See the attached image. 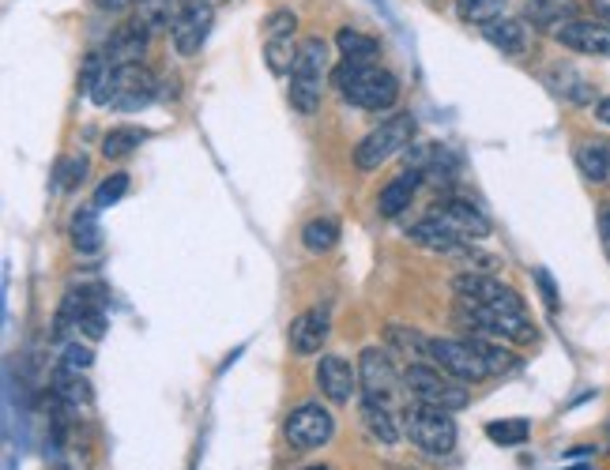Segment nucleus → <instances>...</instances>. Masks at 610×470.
Instances as JSON below:
<instances>
[{
    "label": "nucleus",
    "instance_id": "nucleus-19",
    "mask_svg": "<svg viewBox=\"0 0 610 470\" xmlns=\"http://www.w3.org/2000/svg\"><path fill=\"white\" fill-rule=\"evenodd\" d=\"M148 42H151V34L140 27V23H125V27H117L114 34H109V42H106V49H102V57H106V64L109 68H117V64H140V57H143V49H148Z\"/></svg>",
    "mask_w": 610,
    "mask_h": 470
},
{
    "label": "nucleus",
    "instance_id": "nucleus-41",
    "mask_svg": "<svg viewBox=\"0 0 610 470\" xmlns=\"http://www.w3.org/2000/svg\"><path fill=\"white\" fill-rule=\"evenodd\" d=\"M596 121L610 128V94H607V98L596 102Z\"/></svg>",
    "mask_w": 610,
    "mask_h": 470
},
{
    "label": "nucleus",
    "instance_id": "nucleus-30",
    "mask_svg": "<svg viewBox=\"0 0 610 470\" xmlns=\"http://www.w3.org/2000/svg\"><path fill=\"white\" fill-rule=\"evenodd\" d=\"M336 46H339V54H343V61H373V57L380 54V42L354 27H339Z\"/></svg>",
    "mask_w": 610,
    "mask_h": 470
},
{
    "label": "nucleus",
    "instance_id": "nucleus-13",
    "mask_svg": "<svg viewBox=\"0 0 610 470\" xmlns=\"http://www.w3.org/2000/svg\"><path fill=\"white\" fill-rule=\"evenodd\" d=\"M265 54H268V68L275 75H291V64H294V54H298V46H294V31H298V15L294 12H271L268 23H265Z\"/></svg>",
    "mask_w": 610,
    "mask_h": 470
},
{
    "label": "nucleus",
    "instance_id": "nucleus-32",
    "mask_svg": "<svg viewBox=\"0 0 610 470\" xmlns=\"http://www.w3.org/2000/svg\"><path fill=\"white\" fill-rule=\"evenodd\" d=\"M339 242V222L336 219H309L302 230V245L309 252H332Z\"/></svg>",
    "mask_w": 610,
    "mask_h": 470
},
{
    "label": "nucleus",
    "instance_id": "nucleus-33",
    "mask_svg": "<svg viewBox=\"0 0 610 470\" xmlns=\"http://www.w3.org/2000/svg\"><path fill=\"white\" fill-rule=\"evenodd\" d=\"M508 0H456V12H460L464 23H474V27H486L494 20H505Z\"/></svg>",
    "mask_w": 610,
    "mask_h": 470
},
{
    "label": "nucleus",
    "instance_id": "nucleus-14",
    "mask_svg": "<svg viewBox=\"0 0 610 470\" xmlns=\"http://www.w3.org/2000/svg\"><path fill=\"white\" fill-rule=\"evenodd\" d=\"M554 42L580 57H610V27L599 20H580L576 15V20L554 31Z\"/></svg>",
    "mask_w": 610,
    "mask_h": 470
},
{
    "label": "nucleus",
    "instance_id": "nucleus-12",
    "mask_svg": "<svg viewBox=\"0 0 610 470\" xmlns=\"http://www.w3.org/2000/svg\"><path fill=\"white\" fill-rule=\"evenodd\" d=\"M215 23V4L211 0H189L185 12L177 15V23L169 27V42L181 57L200 54V46L208 42V31Z\"/></svg>",
    "mask_w": 610,
    "mask_h": 470
},
{
    "label": "nucleus",
    "instance_id": "nucleus-1",
    "mask_svg": "<svg viewBox=\"0 0 610 470\" xmlns=\"http://www.w3.org/2000/svg\"><path fill=\"white\" fill-rule=\"evenodd\" d=\"M332 83L347 106L369 109V114H385L400 102V80L373 61H343L332 72Z\"/></svg>",
    "mask_w": 610,
    "mask_h": 470
},
{
    "label": "nucleus",
    "instance_id": "nucleus-24",
    "mask_svg": "<svg viewBox=\"0 0 610 470\" xmlns=\"http://www.w3.org/2000/svg\"><path fill=\"white\" fill-rule=\"evenodd\" d=\"M576 166L591 185H610V143L584 140L576 143Z\"/></svg>",
    "mask_w": 610,
    "mask_h": 470
},
{
    "label": "nucleus",
    "instance_id": "nucleus-6",
    "mask_svg": "<svg viewBox=\"0 0 610 470\" xmlns=\"http://www.w3.org/2000/svg\"><path fill=\"white\" fill-rule=\"evenodd\" d=\"M403 388L411 391V399H419V403H430V407H441V410H464L471 403V391L464 380H456V376L441 373L437 365H407L403 369Z\"/></svg>",
    "mask_w": 610,
    "mask_h": 470
},
{
    "label": "nucleus",
    "instance_id": "nucleus-31",
    "mask_svg": "<svg viewBox=\"0 0 610 470\" xmlns=\"http://www.w3.org/2000/svg\"><path fill=\"white\" fill-rule=\"evenodd\" d=\"M143 140H148V132H143V128H132V125L109 128V132L102 136V155H106V158H125V155H132V151H140Z\"/></svg>",
    "mask_w": 610,
    "mask_h": 470
},
{
    "label": "nucleus",
    "instance_id": "nucleus-3",
    "mask_svg": "<svg viewBox=\"0 0 610 470\" xmlns=\"http://www.w3.org/2000/svg\"><path fill=\"white\" fill-rule=\"evenodd\" d=\"M332 75V61H328V46L320 38H305L298 42V54H294L291 64V106L298 109L302 117H313L320 109V98H325V83Z\"/></svg>",
    "mask_w": 610,
    "mask_h": 470
},
{
    "label": "nucleus",
    "instance_id": "nucleus-34",
    "mask_svg": "<svg viewBox=\"0 0 610 470\" xmlns=\"http://www.w3.org/2000/svg\"><path fill=\"white\" fill-rule=\"evenodd\" d=\"M547 83H550V91L562 94V98H570V102H588L591 98V83L580 80L573 68H554V72H547Z\"/></svg>",
    "mask_w": 610,
    "mask_h": 470
},
{
    "label": "nucleus",
    "instance_id": "nucleus-9",
    "mask_svg": "<svg viewBox=\"0 0 610 470\" xmlns=\"http://www.w3.org/2000/svg\"><path fill=\"white\" fill-rule=\"evenodd\" d=\"M400 369H396L392 354L380 346L362 350L359 357V384H362V399H373V403H392V396L400 391Z\"/></svg>",
    "mask_w": 610,
    "mask_h": 470
},
{
    "label": "nucleus",
    "instance_id": "nucleus-25",
    "mask_svg": "<svg viewBox=\"0 0 610 470\" xmlns=\"http://www.w3.org/2000/svg\"><path fill=\"white\" fill-rule=\"evenodd\" d=\"M388 346H392L407 365H419V362L430 365V339L422 336L419 328H400V324H392V328H388Z\"/></svg>",
    "mask_w": 610,
    "mask_h": 470
},
{
    "label": "nucleus",
    "instance_id": "nucleus-11",
    "mask_svg": "<svg viewBox=\"0 0 610 470\" xmlns=\"http://www.w3.org/2000/svg\"><path fill=\"white\" fill-rule=\"evenodd\" d=\"M283 433H286V440H291V448L313 451V448H320V444L332 440L336 418L328 414L320 403H302L298 410H291V414H286Z\"/></svg>",
    "mask_w": 610,
    "mask_h": 470
},
{
    "label": "nucleus",
    "instance_id": "nucleus-44",
    "mask_svg": "<svg viewBox=\"0 0 610 470\" xmlns=\"http://www.w3.org/2000/svg\"><path fill=\"white\" fill-rule=\"evenodd\" d=\"M54 470H68V467H54Z\"/></svg>",
    "mask_w": 610,
    "mask_h": 470
},
{
    "label": "nucleus",
    "instance_id": "nucleus-43",
    "mask_svg": "<svg viewBox=\"0 0 610 470\" xmlns=\"http://www.w3.org/2000/svg\"><path fill=\"white\" fill-rule=\"evenodd\" d=\"M305 470H328V467H305Z\"/></svg>",
    "mask_w": 610,
    "mask_h": 470
},
{
    "label": "nucleus",
    "instance_id": "nucleus-10",
    "mask_svg": "<svg viewBox=\"0 0 610 470\" xmlns=\"http://www.w3.org/2000/svg\"><path fill=\"white\" fill-rule=\"evenodd\" d=\"M453 290H456V297H460V302L502 305V309H520L524 313V297L516 294L513 286H505L497 275H490V271H456Z\"/></svg>",
    "mask_w": 610,
    "mask_h": 470
},
{
    "label": "nucleus",
    "instance_id": "nucleus-2",
    "mask_svg": "<svg viewBox=\"0 0 610 470\" xmlns=\"http://www.w3.org/2000/svg\"><path fill=\"white\" fill-rule=\"evenodd\" d=\"M155 91H159V80L143 64H117V68L106 64V72H102V80L95 83V91L87 98L102 109L136 114V109H148L155 102Z\"/></svg>",
    "mask_w": 610,
    "mask_h": 470
},
{
    "label": "nucleus",
    "instance_id": "nucleus-8",
    "mask_svg": "<svg viewBox=\"0 0 610 470\" xmlns=\"http://www.w3.org/2000/svg\"><path fill=\"white\" fill-rule=\"evenodd\" d=\"M430 365L464 384H479L490 376L471 339H430Z\"/></svg>",
    "mask_w": 610,
    "mask_h": 470
},
{
    "label": "nucleus",
    "instance_id": "nucleus-4",
    "mask_svg": "<svg viewBox=\"0 0 610 470\" xmlns=\"http://www.w3.org/2000/svg\"><path fill=\"white\" fill-rule=\"evenodd\" d=\"M456 320L464 328H474L471 336H486L497 339V343H513V346H528L539 339L536 324L528 320V313L520 309H502V305H474V302H460V313Z\"/></svg>",
    "mask_w": 610,
    "mask_h": 470
},
{
    "label": "nucleus",
    "instance_id": "nucleus-36",
    "mask_svg": "<svg viewBox=\"0 0 610 470\" xmlns=\"http://www.w3.org/2000/svg\"><path fill=\"white\" fill-rule=\"evenodd\" d=\"M125 192H129V174H109L106 181H102V185L95 188V208H98V211L114 208V203L121 200Z\"/></svg>",
    "mask_w": 610,
    "mask_h": 470
},
{
    "label": "nucleus",
    "instance_id": "nucleus-29",
    "mask_svg": "<svg viewBox=\"0 0 610 470\" xmlns=\"http://www.w3.org/2000/svg\"><path fill=\"white\" fill-rule=\"evenodd\" d=\"M54 399L64 407H87L91 403V384L83 380L75 369H57L54 373Z\"/></svg>",
    "mask_w": 610,
    "mask_h": 470
},
{
    "label": "nucleus",
    "instance_id": "nucleus-16",
    "mask_svg": "<svg viewBox=\"0 0 610 470\" xmlns=\"http://www.w3.org/2000/svg\"><path fill=\"white\" fill-rule=\"evenodd\" d=\"M430 215H437V219H445L448 226L456 230L460 237H486L490 234V219L482 215L479 208H474L471 200H460V196H448V200H441L430 208Z\"/></svg>",
    "mask_w": 610,
    "mask_h": 470
},
{
    "label": "nucleus",
    "instance_id": "nucleus-22",
    "mask_svg": "<svg viewBox=\"0 0 610 470\" xmlns=\"http://www.w3.org/2000/svg\"><path fill=\"white\" fill-rule=\"evenodd\" d=\"M185 4H189V0H140L132 12V23H140L148 34L169 31L177 23V15L185 12Z\"/></svg>",
    "mask_w": 610,
    "mask_h": 470
},
{
    "label": "nucleus",
    "instance_id": "nucleus-45",
    "mask_svg": "<svg viewBox=\"0 0 610 470\" xmlns=\"http://www.w3.org/2000/svg\"><path fill=\"white\" fill-rule=\"evenodd\" d=\"M211 4H219V0H211Z\"/></svg>",
    "mask_w": 610,
    "mask_h": 470
},
{
    "label": "nucleus",
    "instance_id": "nucleus-7",
    "mask_svg": "<svg viewBox=\"0 0 610 470\" xmlns=\"http://www.w3.org/2000/svg\"><path fill=\"white\" fill-rule=\"evenodd\" d=\"M414 140V117L411 114H396L388 121H380L366 140L354 148V166L359 169H380L388 158H396L400 151H407V143Z\"/></svg>",
    "mask_w": 610,
    "mask_h": 470
},
{
    "label": "nucleus",
    "instance_id": "nucleus-26",
    "mask_svg": "<svg viewBox=\"0 0 610 470\" xmlns=\"http://www.w3.org/2000/svg\"><path fill=\"white\" fill-rule=\"evenodd\" d=\"M72 245L80 256H95L102 249V226H98V208H80L72 215Z\"/></svg>",
    "mask_w": 610,
    "mask_h": 470
},
{
    "label": "nucleus",
    "instance_id": "nucleus-15",
    "mask_svg": "<svg viewBox=\"0 0 610 470\" xmlns=\"http://www.w3.org/2000/svg\"><path fill=\"white\" fill-rule=\"evenodd\" d=\"M317 388L325 391L328 403H351V396L362 388V384H359V369H354V365L347 362V357H339V354L320 357V365H317Z\"/></svg>",
    "mask_w": 610,
    "mask_h": 470
},
{
    "label": "nucleus",
    "instance_id": "nucleus-37",
    "mask_svg": "<svg viewBox=\"0 0 610 470\" xmlns=\"http://www.w3.org/2000/svg\"><path fill=\"white\" fill-rule=\"evenodd\" d=\"M87 174V158L83 155H72V158H61L57 162V174H54V181H57V188H75L80 185V177Z\"/></svg>",
    "mask_w": 610,
    "mask_h": 470
},
{
    "label": "nucleus",
    "instance_id": "nucleus-38",
    "mask_svg": "<svg viewBox=\"0 0 610 470\" xmlns=\"http://www.w3.org/2000/svg\"><path fill=\"white\" fill-rule=\"evenodd\" d=\"M91 362H95L91 346H80V343H68L64 354H61V365H64V369H75V373H87Z\"/></svg>",
    "mask_w": 610,
    "mask_h": 470
},
{
    "label": "nucleus",
    "instance_id": "nucleus-23",
    "mask_svg": "<svg viewBox=\"0 0 610 470\" xmlns=\"http://www.w3.org/2000/svg\"><path fill=\"white\" fill-rule=\"evenodd\" d=\"M528 20L531 27L554 34L558 27L576 20V0H528Z\"/></svg>",
    "mask_w": 610,
    "mask_h": 470
},
{
    "label": "nucleus",
    "instance_id": "nucleus-27",
    "mask_svg": "<svg viewBox=\"0 0 610 470\" xmlns=\"http://www.w3.org/2000/svg\"><path fill=\"white\" fill-rule=\"evenodd\" d=\"M359 414H362V425L369 430L373 440H380V444H396V440H400V425H396L392 410H388L385 403H373V399H362Z\"/></svg>",
    "mask_w": 610,
    "mask_h": 470
},
{
    "label": "nucleus",
    "instance_id": "nucleus-21",
    "mask_svg": "<svg viewBox=\"0 0 610 470\" xmlns=\"http://www.w3.org/2000/svg\"><path fill=\"white\" fill-rule=\"evenodd\" d=\"M422 188V169H407V174H400L396 181H388L385 188H380L377 196V211L385 219H400L407 208H411L414 192Z\"/></svg>",
    "mask_w": 610,
    "mask_h": 470
},
{
    "label": "nucleus",
    "instance_id": "nucleus-28",
    "mask_svg": "<svg viewBox=\"0 0 610 470\" xmlns=\"http://www.w3.org/2000/svg\"><path fill=\"white\" fill-rule=\"evenodd\" d=\"M471 343H474V350H479V357H482V365H486L490 376H508V373L520 369V357H516L508 346L497 343V339L471 336Z\"/></svg>",
    "mask_w": 610,
    "mask_h": 470
},
{
    "label": "nucleus",
    "instance_id": "nucleus-40",
    "mask_svg": "<svg viewBox=\"0 0 610 470\" xmlns=\"http://www.w3.org/2000/svg\"><path fill=\"white\" fill-rule=\"evenodd\" d=\"M102 12H125V8H136L140 0H95Z\"/></svg>",
    "mask_w": 610,
    "mask_h": 470
},
{
    "label": "nucleus",
    "instance_id": "nucleus-17",
    "mask_svg": "<svg viewBox=\"0 0 610 470\" xmlns=\"http://www.w3.org/2000/svg\"><path fill=\"white\" fill-rule=\"evenodd\" d=\"M328 331H332V320H328V309H305L302 316H294L291 320V346L294 354L309 357V354H320V346L328 343Z\"/></svg>",
    "mask_w": 610,
    "mask_h": 470
},
{
    "label": "nucleus",
    "instance_id": "nucleus-5",
    "mask_svg": "<svg viewBox=\"0 0 610 470\" xmlns=\"http://www.w3.org/2000/svg\"><path fill=\"white\" fill-rule=\"evenodd\" d=\"M403 437L414 444L419 451L426 456H448L456 448V422H453V410H441L430 403H407L403 410Z\"/></svg>",
    "mask_w": 610,
    "mask_h": 470
},
{
    "label": "nucleus",
    "instance_id": "nucleus-39",
    "mask_svg": "<svg viewBox=\"0 0 610 470\" xmlns=\"http://www.w3.org/2000/svg\"><path fill=\"white\" fill-rule=\"evenodd\" d=\"M536 282H539V290H542V302H547V309L554 313L562 302H558V286H554V279H550V271L539 268V271H536Z\"/></svg>",
    "mask_w": 610,
    "mask_h": 470
},
{
    "label": "nucleus",
    "instance_id": "nucleus-42",
    "mask_svg": "<svg viewBox=\"0 0 610 470\" xmlns=\"http://www.w3.org/2000/svg\"><path fill=\"white\" fill-rule=\"evenodd\" d=\"M599 234H603V249L610 256V208H603V215H599Z\"/></svg>",
    "mask_w": 610,
    "mask_h": 470
},
{
    "label": "nucleus",
    "instance_id": "nucleus-35",
    "mask_svg": "<svg viewBox=\"0 0 610 470\" xmlns=\"http://www.w3.org/2000/svg\"><path fill=\"white\" fill-rule=\"evenodd\" d=\"M486 437L494 444H502V448H516V444H524L531 437V425L524 422V418H505V422L486 425Z\"/></svg>",
    "mask_w": 610,
    "mask_h": 470
},
{
    "label": "nucleus",
    "instance_id": "nucleus-20",
    "mask_svg": "<svg viewBox=\"0 0 610 470\" xmlns=\"http://www.w3.org/2000/svg\"><path fill=\"white\" fill-rule=\"evenodd\" d=\"M411 242L422 245V249H430V252H448V256H453L460 245H468V237L456 234V230L448 226L445 219L426 215L422 222H414V226H411Z\"/></svg>",
    "mask_w": 610,
    "mask_h": 470
},
{
    "label": "nucleus",
    "instance_id": "nucleus-18",
    "mask_svg": "<svg viewBox=\"0 0 610 470\" xmlns=\"http://www.w3.org/2000/svg\"><path fill=\"white\" fill-rule=\"evenodd\" d=\"M482 38L494 49H502L505 57H528L531 46H536V31L524 20H494L482 27Z\"/></svg>",
    "mask_w": 610,
    "mask_h": 470
}]
</instances>
